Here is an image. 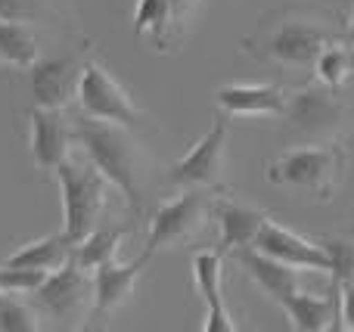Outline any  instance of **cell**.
Segmentation results:
<instances>
[{
    "label": "cell",
    "mask_w": 354,
    "mask_h": 332,
    "mask_svg": "<svg viewBox=\"0 0 354 332\" xmlns=\"http://www.w3.org/2000/svg\"><path fill=\"white\" fill-rule=\"evenodd\" d=\"M227 134H230L227 115H218L212 128L205 130V137H199L196 146H189V153L171 165V171H168V184L180 186V190H193V186H205V190L214 186V190H221Z\"/></svg>",
    "instance_id": "9"
},
{
    "label": "cell",
    "mask_w": 354,
    "mask_h": 332,
    "mask_svg": "<svg viewBox=\"0 0 354 332\" xmlns=\"http://www.w3.org/2000/svg\"><path fill=\"white\" fill-rule=\"evenodd\" d=\"M212 221H218V252L233 255L255 242L258 230L264 227L268 215H264L261 208L243 205L230 196H218L214 199V208H212Z\"/></svg>",
    "instance_id": "13"
},
{
    "label": "cell",
    "mask_w": 354,
    "mask_h": 332,
    "mask_svg": "<svg viewBox=\"0 0 354 332\" xmlns=\"http://www.w3.org/2000/svg\"><path fill=\"white\" fill-rule=\"evenodd\" d=\"M124 236H128V227H103V230L93 227L91 233L72 248V258L78 261L81 267L93 271V267L118 258V248H122Z\"/></svg>",
    "instance_id": "21"
},
{
    "label": "cell",
    "mask_w": 354,
    "mask_h": 332,
    "mask_svg": "<svg viewBox=\"0 0 354 332\" xmlns=\"http://www.w3.org/2000/svg\"><path fill=\"white\" fill-rule=\"evenodd\" d=\"M252 246L258 252L270 255V258L283 261V264L295 267V271H317V273H330V255H326L324 242H311L305 236H299L295 230L283 227L277 221H264V227L258 230Z\"/></svg>",
    "instance_id": "10"
},
{
    "label": "cell",
    "mask_w": 354,
    "mask_h": 332,
    "mask_svg": "<svg viewBox=\"0 0 354 332\" xmlns=\"http://www.w3.org/2000/svg\"><path fill=\"white\" fill-rule=\"evenodd\" d=\"M174 22V12L168 0H137V10H134V35H153L156 37V47L165 50L168 43V25Z\"/></svg>",
    "instance_id": "23"
},
{
    "label": "cell",
    "mask_w": 354,
    "mask_h": 332,
    "mask_svg": "<svg viewBox=\"0 0 354 332\" xmlns=\"http://www.w3.org/2000/svg\"><path fill=\"white\" fill-rule=\"evenodd\" d=\"M41 59L37 37L25 22H10L0 19V62H10L16 68H31Z\"/></svg>",
    "instance_id": "20"
},
{
    "label": "cell",
    "mask_w": 354,
    "mask_h": 332,
    "mask_svg": "<svg viewBox=\"0 0 354 332\" xmlns=\"http://www.w3.org/2000/svg\"><path fill=\"white\" fill-rule=\"evenodd\" d=\"M214 99L227 118L283 115L286 109V93L274 84H227L221 87Z\"/></svg>",
    "instance_id": "16"
},
{
    "label": "cell",
    "mask_w": 354,
    "mask_h": 332,
    "mask_svg": "<svg viewBox=\"0 0 354 332\" xmlns=\"http://www.w3.org/2000/svg\"><path fill=\"white\" fill-rule=\"evenodd\" d=\"M339 298H342V320H345L342 326L354 332V280L342 286V295Z\"/></svg>",
    "instance_id": "28"
},
{
    "label": "cell",
    "mask_w": 354,
    "mask_h": 332,
    "mask_svg": "<svg viewBox=\"0 0 354 332\" xmlns=\"http://www.w3.org/2000/svg\"><path fill=\"white\" fill-rule=\"evenodd\" d=\"M171 3V12H174V22H187V16L196 10L199 0H168Z\"/></svg>",
    "instance_id": "29"
},
{
    "label": "cell",
    "mask_w": 354,
    "mask_h": 332,
    "mask_svg": "<svg viewBox=\"0 0 354 332\" xmlns=\"http://www.w3.org/2000/svg\"><path fill=\"white\" fill-rule=\"evenodd\" d=\"M81 66L72 56H56V59H37L31 66V97L44 109H66L68 99L78 93Z\"/></svg>",
    "instance_id": "14"
},
{
    "label": "cell",
    "mask_w": 354,
    "mask_h": 332,
    "mask_svg": "<svg viewBox=\"0 0 354 332\" xmlns=\"http://www.w3.org/2000/svg\"><path fill=\"white\" fill-rule=\"evenodd\" d=\"M286 124L301 137H311V140H333V137L342 130L345 121V106L339 103L336 90L330 87H301L299 93H289L286 97V109H283Z\"/></svg>",
    "instance_id": "8"
},
{
    "label": "cell",
    "mask_w": 354,
    "mask_h": 332,
    "mask_svg": "<svg viewBox=\"0 0 354 332\" xmlns=\"http://www.w3.org/2000/svg\"><path fill=\"white\" fill-rule=\"evenodd\" d=\"M314 68H317L320 84H326L330 90H339V87L354 75V43L342 41V37L330 41L324 50H320Z\"/></svg>",
    "instance_id": "22"
},
{
    "label": "cell",
    "mask_w": 354,
    "mask_h": 332,
    "mask_svg": "<svg viewBox=\"0 0 354 332\" xmlns=\"http://www.w3.org/2000/svg\"><path fill=\"white\" fill-rule=\"evenodd\" d=\"M233 255H236V261L243 264V271L255 280V286L270 298V302L280 304L283 298L292 295V292L299 289V271L289 267V264H283V261H277V258H270V255L258 252L255 246H245Z\"/></svg>",
    "instance_id": "17"
},
{
    "label": "cell",
    "mask_w": 354,
    "mask_h": 332,
    "mask_svg": "<svg viewBox=\"0 0 354 332\" xmlns=\"http://www.w3.org/2000/svg\"><path fill=\"white\" fill-rule=\"evenodd\" d=\"M3 298H6V292H3V289H0V302H3Z\"/></svg>",
    "instance_id": "31"
},
{
    "label": "cell",
    "mask_w": 354,
    "mask_h": 332,
    "mask_svg": "<svg viewBox=\"0 0 354 332\" xmlns=\"http://www.w3.org/2000/svg\"><path fill=\"white\" fill-rule=\"evenodd\" d=\"M75 143L84 149V155L103 171V177L124 196V202L134 211H140L143 196V155L128 128L112 121H100V118L81 115L75 118Z\"/></svg>",
    "instance_id": "1"
},
{
    "label": "cell",
    "mask_w": 354,
    "mask_h": 332,
    "mask_svg": "<svg viewBox=\"0 0 354 332\" xmlns=\"http://www.w3.org/2000/svg\"><path fill=\"white\" fill-rule=\"evenodd\" d=\"M283 314L289 317V326L299 332H324L333 329L342 320V311H339V295H314V292H299L286 295L280 302Z\"/></svg>",
    "instance_id": "18"
},
{
    "label": "cell",
    "mask_w": 354,
    "mask_h": 332,
    "mask_svg": "<svg viewBox=\"0 0 354 332\" xmlns=\"http://www.w3.org/2000/svg\"><path fill=\"white\" fill-rule=\"evenodd\" d=\"M41 12V0H0V19H10V22H37Z\"/></svg>",
    "instance_id": "27"
},
{
    "label": "cell",
    "mask_w": 354,
    "mask_h": 332,
    "mask_svg": "<svg viewBox=\"0 0 354 332\" xmlns=\"http://www.w3.org/2000/svg\"><path fill=\"white\" fill-rule=\"evenodd\" d=\"M53 174L59 180V193H62V236L72 246H78L97 227L100 215L106 208V190L112 184L103 177V171L91 159L78 162L72 155L66 162H59V168Z\"/></svg>",
    "instance_id": "4"
},
{
    "label": "cell",
    "mask_w": 354,
    "mask_h": 332,
    "mask_svg": "<svg viewBox=\"0 0 354 332\" xmlns=\"http://www.w3.org/2000/svg\"><path fill=\"white\" fill-rule=\"evenodd\" d=\"M214 193L205 186H193L183 190V196L168 199L149 217V233H147V248L143 252L156 255L159 248H174L183 246L187 240H193L199 233V227L212 217L214 208Z\"/></svg>",
    "instance_id": "5"
},
{
    "label": "cell",
    "mask_w": 354,
    "mask_h": 332,
    "mask_svg": "<svg viewBox=\"0 0 354 332\" xmlns=\"http://www.w3.org/2000/svg\"><path fill=\"white\" fill-rule=\"evenodd\" d=\"M339 37H342V41H348V43H354V10H351L348 25H345V31H342V35H339Z\"/></svg>",
    "instance_id": "30"
},
{
    "label": "cell",
    "mask_w": 354,
    "mask_h": 332,
    "mask_svg": "<svg viewBox=\"0 0 354 332\" xmlns=\"http://www.w3.org/2000/svg\"><path fill=\"white\" fill-rule=\"evenodd\" d=\"M37 317H41L37 311H31L25 302H16V298H10V295L0 302V329L3 332H35V329H41Z\"/></svg>",
    "instance_id": "26"
},
{
    "label": "cell",
    "mask_w": 354,
    "mask_h": 332,
    "mask_svg": "<svg viewBox=\"0 0 354 332\" xmlns=\"http://www.w3.org/2000/svg\"><path fill=\"white\" fill-rule=\"evenodd\" d=\"M31 298L37 304V314L59 323H72L81 320V317H91L93 280L87 273V267H81L75 258H68L62 267L47 273L44 286Z\"/></svg>",
    "instance_id": "7"
},
{
    "label": "cell",
    "mask_w": 354,
    "mask_h": 332,
    "mask_svg": "<svg viewBox=\"0 0 354 332\" xmlns=\"http://www.w3.org/2000/svg\"><path fill=\"white\" fill-rule=\"evenodd\" d=\"M75 99H78L84 115L100 118V121L122 124V128H128V130L143 124V112L134 106L128 90H124V87L106 72V66H100L97 59H87L84 66H81Z\"/></svg>",
    "instance_id": "6"
},
{
    "label": "cell",
    "mask_w": 354,
    "mask_h": 332,
    "mask_svg": "<svg viewBox=\"0 0 354 332\" xmlns=\"http://www.w3.org/2000/svg\"><path fill=\"white\" fill-rule=\"evenodd\" d=\"M221 264H224V255L214 248V252H196L193 258V283L199 289L202 302H205V332H236L230 311L224 302V289H221Z\"/></svg>",
    "instance_id": "15"
},
{
    "label": "cell",
    "mask_w": 354,
    "mask_h": 332,
    "mask_svg": "<svg viewBox=\"0 0 354 332\" xmlns=\"http://www.w3.org/2000/svg\"><path fill=\"white\" fill-rule=\"evenodd\" d=\"M75 140V130L66 124L62 109H28V149L37 171H56L59 162L68 159V143Z\"/></svg>",
    "instance_id": "11"
},
{
    "label": "cell",
    "mask_w": 354,
    "mask_h": 332,
    "mask_svg": "<svg viewBox=\"0 0 354 332\" xmlns=\"http://www.w3.org/2000/svg\"><path fill=\"white\" fill-rule=\"evenodd\" d=\"M345 171V149L336 143H314V146L286 149L274 155L268 165V180L274 186L301 190L308 196L330 202Z\"/></svg>",
    "instance_id": "3"
},
{
    "label": "cell",
    "mask_w": 354,
    "mask_h": 332,
    "mask_svg": "<svg viewBox=\"0 0 354 332\" xmlns=\"http://www.w3.org/2000/svg\"><path fill=\"white\" fill-rule=\"evenodd\" d=\"M50 271H35V267H6L0 264V289L6 295H35L44 286Z\"/></svg>",
    "instance_id": "24"
},
{
    "label": "cell",
    "mask_w": 354,
    "mask_h": 332,
    "mask_svg": "<svg viewBox=\"0 0 354 332\" xmlns=\"http://www.w3.org/2000/svg\"><path fill=\"white\" fill-rule=\"evenodd\" d=\"M72 242L62 233H50L44 240H35L28 246H22L19 252H12L3 261L6 267H35V271H56L72 258Z\"/></svg>",
    "instance_id": "19"
},
{
    "label": "cell",
    "mask_w": 354,
    "mask_h": 332,
    "mask_svg": "<svg viewBox=\"0 0 354 332\" xmlns=\"http://www.w3.org/2000/svg\"><path fill=\"white\" fill-rule=\"evenodd\" d=\"M324 248L330 255V273H333V289H342L345 283L354 280V246L345 240H324Z\"/></svg>",
    "instance_id": "25"
},
{
    "label": "cell",
    "mask_w": 354,
    "mask_h": 332,
    "mask_svg": "<svg viewBox=\"0 0 354 332\" xmlns=\"http://www.w3.org/2000/svg\"><path fill=\"white\" fill-rule=\"evenodd\" d=\"M342 31L330 28L326 22L299 12H283L261 19V28L252 37H245L243 50L258 62H277V66H314L320 50Z\"/></svg>",
    "instance_id": "2"
},
{
    "label": "cell",
    "mask_w": 354,
    "mask_h": 332,
    "mask_svg": "<svg viewBox=\"0 0 354 332\" xmlns=\"http://www.w3.org/2000/svg\"><path fill=\"white\" fill-rule=\"evenodd\" d=\"M153 258L149 252H143L140 258H134L131 264H122L118 258L106 261V264L93 267V304H91V317L87 320H103V317L115 314L131 295L134 286L140 280L147 261Z\"/></svg>",
    "instance_id": "12"
}]
</instances>
